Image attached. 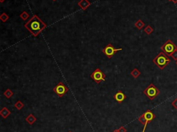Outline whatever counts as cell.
Here are the masks:
<instances>
[{
    "mask_svg": "<svg viewBox=\"0 0 177 132\" xmlns=\"http://www.w3.org/2000/svg\"><path fill=\"white\" fill-rule=\"evenodd\" d=\"M24 27L34 37H36L41 33L42 31L46 27V24L39 18L37 15H34L28 22L24 24Z\"/></svg>",
    "mask_w": 177,
    "mask_h": 132,
    "instance_id": "obj_1",
    "label": "cell"
},
{
    "mask_svg": "<svg viewBox=\"0 0 177 132\" xmlns=\"http://www.w3.org/2000/svg\"><path fill=\"white\" fill-rule=\"evenodd\" d=\"M152 62L158 66L159 69L163 70L170 63L171 60L169 56L167 55L164 52L161 51L153 59Z\"/></svg>",
    "mask_w": 177,
    "mask_h": 132,
    "instance_id": "obj_2",
    "label": "cell"
},
{
    "mask_svg": "<svg viewBox=\"0 0 177 132\" xmlns=\"http://www.w3.org/2000/svg\"><path fill=\"white\" fill-rule=\"evenodd\" d=\"M143 93L150 100H153L159 95L160 91L154 84L151 83L150 85L143 91Z\"/></svg>",
    "mask_w": 177,
    "mask_h": 132,
    "instance_id": "obj_3",
    "label": "cell"
},
{
    "mask_svg": "<svg viewBox=\"0 0 177 132\" xmlns=\"http://www.w3.org/2000/svg\"><path fill=\"white\" fill-rule=\"evenodd\" d=\"M161 49L162 51L164 52L169 57L172 55V54L174 52L176 51L177 46L175 44L173 43V41H172L171 39H167L164 43V44L161 46Z\"/></svg>",
    "mask_w": 177,
    "mask_h": 132,
    "instance_id": "obj_4",
    "label": "cell"
},
{
    "mask_svg": "<svg viewBox=\"0 0 177 132\" xmlns=\"http://www.w3.org/2000/svg\"><path fill=\"white\" fill-rule=\"evenodd\" d=\"M90 78L97 84H100L102 81H105L106 75L99 68H96L94 71L90 75Z\"/></svg>",
    "mask_w": 177,
    "mask_h": 132,
    "instance_id": "obj_5",
    "label": "cell"
},
{
    "mask_svg": "<svg viewBox=\"0 0 177 132\" xmlns=\"http://www.w3.org/2000/svg\"><path fill=\"white\" fill-rule=\"evenodd\" d=\"M122 50V49L121 48H115L111 43H109L105 46V47L103 48V53L105 54V55L107 56V58H109V59H111L117 52L120 51Z\"/></svg>",
    "mask_w": 177,
    "mask_h": 132,
    "instance_id": "obj_6",
    "label": "cell"
},
{
    "mask_svg": "<svg viewBox=\"0 0 177 132\" xmlns=\"http://www.w3.org/2000/svg\"><path fill=\"white\" fill-rule=\"evenodd\" d=\"M69 91L68 87L64 83L60 82L53 88V92L58 97L62 98Z\"/></svg>",
    "mask_w": 177,
    "mask_h": 132,
    "instance_id": "obj_7",
    "label": "cell"
},
{
    "mask_svg": "<svg viewBox=\"0 0 177 132\" xmlns=\"http://www.w3.org/2000/svg\"><path fill=\"white\" fill-rule=\"evenodd\" d=\"M126 98H127V96L125 95V94L121 91H118L113 95V99L119 104L122 103L126 99Z\"/></svg>",
    "mask_w": 177,
    "mask_h": 132,
    "instance_id": "obj_8",
    "label": "cell"
},
{
    "mask_svg": "<svg viewBox=\"0 0 177 132\" xmlns=\"http://www.w3.org/2000/svg\"><path fill=\"white\" fill-rule=\"evenodd\" d=\"M78 5L83 10H85L88 6H91V2H88V0H80V2H78Z\"/></svg>",
    "mask_w": 177,
    "mask_h": 132,
    "instance_id": "obj_9",
    "label": "cell"
},
{
    "mask_svg": "<svg viewBox=\"0 0 177 132\" xmlns=\"http://www.w3.org/2000/svg\"><path fill=\"white\" fill-rule=\"evenodd\" d=\"M10 114H11V112L9 111V109H8V108L6 107H3L1 109V111H0V115L2 116V117L3 118H4V119H6V118H8V116H10Z\"/></svg>",
    "mask_w": 177,
    "mask_h": 132,
    "instance_id": "obj_10",
    "label": "cell"
},
{
    "mask_svg": "<svg viewBox=\"0 0 177 132\" xmlns=\"http://www.w3.org/2000/svg\"><path fill=\"white\" fill-rule=\"evenodd\" d=\"M25 120H26V122H28L30 125H32V124H33L35 122H36L37 118H36V117H35L33 114H29V116H27Z\"/></svg>",
    "mask_w": 177,
    "mask_h": 132,
    "instance_id": "obj_11",
    "label": "cell"
},
{
    "mask_svg": "<svg viewBox=\"0 0 177 132\" xmlns=\"http://www.w3.org/2000/svg\"><path fill=\"white\" fill-rule=\"evenodd\" d=\"M130 74H131V75H132L133 78H138V77L140 76V74H141V73H140V71L138 70V68H135L130 72Z\"/></svg>",
    "mask_w": 177,
    "mask_h": 132,
    "instance_id": "obj_12",
    "label": "cell"
},
{
    "mask_svg": "<svg viewBox=\"0 0 177 132\" xmlns=\"http://www.w3.org/2000/svg\"><path fill=\"white\" fill-rule=\"evenodd\" d=\"M134 25H135L136 28H137L138 30H141L142 28H144L145 23L143 22L141 19H138V20H137L136 22H135Z\"/></svg>",
    "mask_w": 177,
    "mask_h": 132,
    "instance_id": "obj_13",
    "label": "cell"
},
{
    "mask_svg": "<svg viewBox=\"0 0 177 132\" xmlns=\"http://www.w3.org/2000/svg\"><path fill=\"white\" fill-rule=\"evenodd\" d=\"M14 107L16 108L19 111V110H22L23 108H24V103H23L22 102L20 101V100H18V101H17L15 103Z\"/></svg>",
    "mask_w": 177,
    "mask_h": 132,
    "instance_id": "obj_14",
    "label": "cell"
},
{
    "mask_svg": "<svg viewBox=\"0 0 177 132\" xmlns=\"http://www.w3.org/2000/svg\"><path fill=\"white\" fill-rule=\"evenodd\" d=\"M4 96L6 98H8V99H10V98L12 97V95H13V92H12V91H11L10 89H7L6 91H4Z\"/></svg>",
    "mask_w": 177,
    "mask_h": 132,
    "instance_id": "obj_15",
    "label": "cell"
},
{
    "mask_svg": "<svg viewBox=\"0 0 177 132\" xmlns=\"http://www.w3.org/2000/svg\"><path fill=\"white\" fill-rule=\"evenodd\" d=\"M153 31H154V29L149 25H147L144 29V32L146 33L147 35H150V34H152L153 33Z\"/></svg>",
    "mask_w": 177,
    "mask_h": 132,
    "instance_id": "obj_16",
    "label": "cell"
},
{
    "mask_svg": "<svg viewBox=\"0 0 177 132\" xmlns=\"http://www.w3.org/2000/svg\"><path fill=\"white\" fill-rule=\"evenodd\" d=\"M8 19H9V17L6 12H2L1 15H0V19H1L2 22H6Z\"/></svg>",
    "mask_w": 177,
    "mask_h": 132,
    "instance_id": "obj_17",
    "label": "cell"
},
{
    "mask_svg": "<svg viewBox=\"0 0 177 132\" xmlns=\"http://www.w3.org/2000/svg\"><path fill=\"white\" fill-rule=\"evenodd\" d=\"M20 17L22 20L26 21L29 17V14L27 12H26V11H24V12H22L20 14Z\"/></svg>",
    "mask_w": 177,
    "mask_h": 132,
    "instance_id": "obj_18",
    "label": "cell"
},
{
    "mask_svg": "<svg viewBox=\"0 0 177 132\" xmlns=\"http://www.w3.org/2000/svg\"><path fill=\"white\" fill-rule=\"evenodd\" d=\"M170 57H172V58L173 60H174L175 61H176L177 60V50L174 52L172 54V55L170 56Z\"/></svg>",
    "mask_w": 177,
    "mask_h": 132,
    "instance_id": "obj_19",
    "label": "cell"
},
{
    "mask_svg": "<svg viewBox=\"0 0 177 132\" xmlns=\"http://www.w3.org/2000/svg\"><path fill=\"white\" fill-rule=\"evenodd\" d=\"M172 105L173 106V107H174V109L177 110V98L172 102Z\"/></svg>",
    "mask_w": 177,
    "mask_h": 132,
    "instance_id": "obj_20",
    "label": "cell"
},
{
    "mask_svg": "<svg viewBox=\"0 0 177 132\" xmlns=\"http://www.w3.org/2000/svg\"><path fill=\"white\" fill-rule=\"evenodd\" d=\"M118 129H119L120 132H127V129L125 127H120Z\"/></svg>",
    "mask_w": 177,
    "mask_h": 132,
    "instance_id": "obj_21",
    "label": "cell"
},
{
    "mask_svg": "<svg viewBox=\"0 0 177 132\" xmlns=\"http://www.w3.org/2000/svg\"><path fill=\"white\" fill-rule=\"evenodd\" d=\"M171 2H172L174 4H177V0H171Z\"/></svg>",
    "mask_w": 177,
    "mask_h": 132,
    "instance_id": "obj_22",
    "label": "cell"
},
{
    "mask_svg": "<svg viewBox=\"0 0 177 132\" xmlns=\"http://www.w3.org/2000/svg\"><path fill=\"white\" fill-rule=\"evenodd\" d=\"M113 132H120V131L119 129H115V130L113 131Z\"/></svg>",
    "mask_w": 177,
    "mask_h": 132,
    "instance_id": "obj_23",
    "label": "cell"
},
{
    "mask_svg": "<svg viewBox=\"0 0 177 132\" xmlns=\"http://www.w3.org/2000/svg\"><path fill=\"white\" fill-rule=\"evenodd\" d=\"M4 1H5V0H0V2H1V3H3Z\"/></svg>",
    "mask_w": 177,
    "mask_h": 132,
    "instance_id": "obj_24",
    "label": "cell"
},
{
    "mask_svg": "<svg viewBox=\"0 0 177 132\" xmlns=\"http://www.w3.org/2000/svg\"><path fill=\"white\" fill-rule=\"evenodd\" d=\"M176 65H177V60H176Z\"/></svg>",
    "mask_w": 177,
    "mask_h": 132,
    "instance_id": "obj_25",
    "label": "cell"
},
{
    "mask_svg": "<svg viewBox=\"0 0 177 132\" xmlns=\"http://www.w3.org/2000/svg\"><path fill=\"white\" fill-rule=\"evenodd\" d=\"M68 132H72V131H69Z\"/></svg>",
    "mask_w": 177,
    "mask_h": 132,
    "instance_id": "obj_26",
    "label": "cell"
},
{
    "mask_svg": "<svg viewBox=\"0 0 177 132\" xmlns=\"http://www.w3.org/2000/svg\"><path fill=\"white\" fill-rule=\"evenodd\" d=\"M53 2H55V1H56V0H53Z\"/></svg>",
    "mask_w": 177,
    "mask_h": 132,
    "instance_id": "obj_27",
    "label": "cell"
},
{
    "mask_svg": "<svg viewBox=\"0 0 177 132\" xmlns=\"http://www.w3.org/2000/svg\"><path fill=\"white\" fill-rule=\"evenodd\" d=\"M168 1H169V2H171V0H168Z\"/></svg>",
    "mask_w": 177,
    "mask_h": 132,
    "instance_id": "obj_28",
    "label": "cell"
}]
</instances>
